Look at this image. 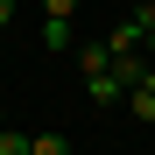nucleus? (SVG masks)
<instances>
[{
	"mask_svg": "<svg viewBox=\"0 0 155 155\" xmlns=\"http://www.w3.org/2000/svg\"><path fill=\"white\" fill-rule=\"evenodd\" d=\"M42 7L57 14V21H71V14H78V0H42Z\"/></svg>",
	"mask_w": 155,
	"mask_h": 155,
	"instance_id": "nucleus-7",
	"label": "nucleus"
},
{
	"mask_svg": "<svg viewBox=\"0 0 155 155\" xmlns=\"http://www.w3.org/2000/svg\"><path fill=\"white\" fill-rule=\"evenodd\" d=\"M0 155H28V134H14V127H0Z\"/></svg>",
	"mask_w": 155,
	"mask_h": 155,
	"instance_id": "nucleus-6",
	"label": "nucleus"
},
{
	"mask_svg": "<svg viewBox=\"0 0 155 155\" xmlns=\"http://www.w3.org/2000/svg\"><path fill=\"white\" fill-rule=\"evenodd\" d=\"M78 64H85V78H106L113 71V49L106 42H78Z\"/></svg>",
	"mask_w": 155,
	"mask_h": 155,
	"instance_id": "nucleus-2",
	"label": "nucleus"
},
{
	"mask_svg": "<svg viewBox=\"0 0 155 155\" xmlns=\"http://www.w3.org/2000/svg\"><path fill=\"white\" fill-rule=\"evenodd\" d=\"M0 127H7V120H0Z\"/></svg>",
	"mask_w": 155,
	"mask_h": 155,
	"instance_id": "nucleus-10",
	"label": "nucleus"
},
{
	"mask_svg": "<svg viewBox=\"0 0 155 155\" xmlns=\"http://www.w3.org/2000/svg\"><path fill=\"white\" fill-rule=\"evenodd\" d=\"M7 21H14V0H0V28H7Z\"/></svg>",
	"mask_w": 155,
	"mask_h": 155,
	"instance_id": "nucleus-8",
	"label": "nucleus"
},
{
	"mask_svg": "<svg viewBox=\"0 0 155 155\" xmlns=\"http://www.w3.org/2000/svg\"><path fill=\"white\" fill-rule=\"evenodd\" d=\"M85 92H92V106H127V85L106 71V78H85Z\"/></svg>",
	"mask_w": 155,
	"mask_h": 155,
	"instance_id": "nucleus-1",
	"label": "nucleus"
},
{
	"mask_svg": "<svg viewBox=\"0 0 155 155\" xmlns=\"http://www.w3.org/2000/svg\"><path fill=\"white\" fill-rule=\"evenodd\" d=\"M141 49H155V28H148V42H141Z\"/></svg>",
	"mask_w": 155,
	"mask_h": 155,
	"instance_id": "nucleus-9",
	"label": "nucleus"
},
{
	"mask_svg": "<svg viewBox=\"0 0 155 155\" xmlns=\"http://www.w3.org/2000/svg\"><path fill=\"white\" fill-rule=\"evenodd\" d=\"M28 155H71L64 134H28Z\"/></svg>",
	"mask_w": 155,
	"mask_h": 155,
	"instance_id": "nucleus-5",
	"label": "nucleus"
},
{
	"mask_svg": "<svg viewBox=\"0 0 155 155\" xmlns=\"http://www.w3.org/2000/svg\"><path fill=\"white\" fill-rule=\"evenodd\" d=\"M127 113L155 127V78H148V85H134V92H127Z\"/></svg>",
	"mask_w": 155,
	"mask_h": 155,
	"instance_id": "nucleus-3",
	"label": "nucleus"
},
{
	"mask_svg": "<svg viewBox=\"0 0 155 155\" xmlns=\"http://www.w3.org/2000/svg\"><path fill=\"white\" fill-rule=\"evenodd\" d=\"M78 35H71V21H57V14H42V49H71Z\"/></svg>",
	"mask_w": 155,
	"mask_h": 155,
	"instance_id": "nucleus-4",
	"label": "nucleus"
}]
</instances>
